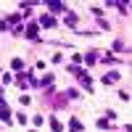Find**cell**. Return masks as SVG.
Listing matches in <instances>:
<instances>
[{"instance_id":"cell-2","label":"cell","mask_w":132,"mask_h":132,"mask_svg":"<svg viewBox=\"0 0 132 132\" xmlns=\"http://www.w3.org/2000/svg\"><path fill=\"white\" fill-rule=\"evenodd\" d=\"M27 35H29V37H35V35H37V24H29V29H27Z\"/></svg>"},{"instance_id":"cell-1","label":"cell","mask_w":132,"mask_h":132,"mask_svg":"<svg viewBox=\"0 0 132 132\" xmlns=\"http://www.w3.org/2000/svg\"><path fill=\"white\" fill-rule=\"evenodd\" d=\"M48 5H50L53 13H61V11H66V5H63V3H58V0H53V3H48Z\"/></svg>"},{"instance_id":"cell-3","label":"cell","mask_w":132,"mask_h":132,"mask_svg":"<svg viewBox=\"0 0 132 132\" xmlns=\"http://www.w3.org/2000/svg\"><path fill=\"white\" fill-rule=\"evenodd\" d=\"M42 24H45V27H53V24H56V21H53L50 16H42Z\"/></svg>"}]
</instances>
